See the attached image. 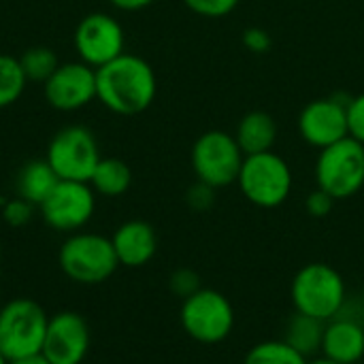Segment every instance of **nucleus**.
<instances>
[{"label":"nucleus","instance_id":"28","mask_svg":"<svg viewBox=\"0 0 364 364\" xmlns=\"http://www.w3.org/2000/svg\"><path fill=\"white\" fill-rule=\"evenodd\" d=\"M335 203L337 200L328 192H324V190L318 188V190H314V192L307 194V198H305V211L311 218H326L333 211Z\"/></svg>","mask_w":364,"mask_h":364},{"label":"nucleus","instance_id":"14","mask_svg":"<svg viewBox=\"0 0 364 364\" xmlns=\"http://www.w3.org/2000/svg\"><path fill=\"white\" fill-rule=\"evenodd\" d=\"M90 350V328L83 316L60 311L49 318L41 354L49 364H81Z\"/></svg>","mask_w":364,"mask_h":364},{"label":"nucleus","instance_id":"6","mask_svg":"<svg viewBox=\"0 0 364 364\" xmlns=\"http://www.w3.org/2000/svg\"><path fill=\"white\" fill-rule=\"evenodd\" d=\"M49 318L30 299H15L0 309V352L9 360L41 354Z\"/></svg>","mask_w":364,"mask_h":364},{"label":"nucleus","instance_id":"2","mask_svg":"<svg viewBox=\"0 0 364 364\" xmlns=\"http://www.w3.org/2000/svg\"><path fill=\"white\" fill-rule=\"evenodd\" d=\"M290 296L299 314L328 322L346 305L348 288L337 269L324 262H311L294 275Z\"/></svg>","mask_w":364,"mask_h":364},{"label":"nucleus","instance_id":"1","mask_svg":"<svg viewBox=\"0 0 364 364\" xmlns=\"http://www.w3.org/2000/svg\"><path fill=\"white\" fill-rule=\"evenodd\" d=\"M158 81L151 64L134 53H122L96 68V98L117 115H139L151 107Z\"/></svg>","mask_w":364,"mask_h":364},{"label":"nucleus","instance_id":"8","mask_svg":"<svg viewBox=\"0 0 364 364\" xmlns=\"http://www.w3.org/2000/svg\"><path fill=\"white\" fill-rule=\"evenodd\" d=\"M100 147L94 132L85 126H66L55 132L47 147V162L60 179L85 181L100 162Z\"/></svg>","mask_w":364,"mask_h":364},{"label":"nucleus","instance_id":"30","mask_svg":"<svg viewBox=\"0 0 364 364\" xmlns=\"http://www.w3.org/2000/svg\"><path fill=\"white\" fill-rule=\"evenodd\" d=\"M32 207L34 205H30L28 200L15 198V200L6 203V207H4V220L11 226H23L30 220V215H32Z\"/></svg>","mask_w":364,"mask_h":364},{"label":"nucleus","instance_id":"25","mask_svg":"<svg viewBox=\"0 0 364 364\" xmlns=\"http://www.w3.org/2000/svg\"><path fill=\"white\" fill-rule=\"evenodd\" d=\"M168 288L175 296L186 301L188 296H192L200 290V277L192 269H177L168 279Z\"/></svg>","mask_w":364,"mask_h":364},{"label":"nucleus","instance_id":"33","mask_svg":"<svg viewBox=\"0 0 364 364\" xmlns=\"http://www.w3.org/2000/svg\"><path fill=\"white\" fill-rule=\"evenodd\" d=\"M307 364H339V363H335V360H331V358H326V356H320V358H316V360H309Z\"/></svg>","mask_w":364,"mask_h":364},{"label":"nucleus","instance_id":"22","mask_svg":"<svg viewBox=\"0 0 364 364\" xmlns=\"http://www.w3.org/2000/svg\"><path fill=\"white\" fill-rule=\"evenodd\" d=\"M309 360L299 354L294 348H290L284 339L279 341H262L254 346L243 364H307Z\"/></svg>","mask_w":364,"mask_h":364},{"label":"nucleus","instance_id":"21","mask_svg":"<svg viewBox=\"0 0 364 364\" xmlns=\"http://www.w3.org/2000/svg\"><path fill=\"white\" fill-rule=\"evenodd\" d=\"M28 83L19 58L0 53V109L11 107L19 100Z\"/></svg>","mask_w":364,"mask_h":364},{"label":"nucleus","instance_id":"18","mask_svg":"<svg viewBox=\"0 0 364 364\" xmlns=\"http://www.w3.org/2000/svg\"><path fill=\"white\" fill-rule=\"evenodd\" d=\"M58 181H60V177L55 175V171L49 166L47 160H32V162L23 164L17 175L19 198L28 200L34 207H41L43 200L53 192Z\"/></svg>","mask_w":364,"mask_h":364},{"label":"nucleus","instance_id":"19","mask_svg":"<svg viewBox=\"0 0 364 364\" xmlns=\"http://www.w3.org/2000/svg\"><path fill=\"white\" fill-rule=\"evenodd\" d=\"M324 326H326V322L294 311L286 324L284 341L309 360V356H314L322 350Z\"/></svg>","mask_w":364,"mask_h":364},{"label":"nucleus","instance_id":"3","mask_svg":"<svg viewBox=\"0 0 364 364\" xmlns=\"http://www.w3.org/2000/svg\"><path fill=\"white\" fill-rule=\"evenodd\" d=\"M237 186L252 205L275 209L284 205L292 192V168L273 149L245 156Z\"/></svg>","mask_w":364,"mask_h":364},{"label":"nucleus","instance_id":"27","mask_svg":"<svg viewBox=\"0 0 364 364\" xmlns=\"http://www.w3.org/2000/svg\"><path fill=\"white\" fill-rule=\"evenodd\" d=\"M186 200H188L190 209H194V211H207L215 203V188L203 183V181H196L194 186H190V190L186 194Z\"/></svg>","mask_w":364,"mask_h":364},{"label":"nucleus","instance_id":"4","mask_svg":"<svg viewBox=\"0 0 364 364\" xmlns=\"http://www.w3.org/2000/svg\"><path fill=\"white\" fill-rule=\"evenodd\" d=\"M58 262L66 277L87 286L102 284L119 267L111 239L94 232H77L68 237L60 247Z\"/></svg>","mask_w":364,"mask_h":364},{"label":"nucleus","instance_id":"17","mask_svg":"<svg viewBox=\"0 0 364 364\" xmlns=\"http://www.w3.org/2000/svg\"><path fill=\"white\" fill-rule=\"evenodd\" d=\"M235 139L245 156L271 151L277 141V122L267 111H250L241 117Z\"/></svg>","mask_w":364,"mask_h":364},{"label":"nucleus","instance_id":"23","mask_svg":"<svg viewBox=\"0 0 364 364\" xmlns=\"http://www.w3.org/2000/svg\"><path fill=\"white\" fill-rule=\"evenodd\" d=\"M19 62L28 81H38V83H45L60 66L58 55L49 47H30L23 51Z\"/></svg>","mask_w":364,"mask_h":364},{"label":"nucleus","instance_id":"10","mask_svg":"<svg viewBox=\"0 0 364 364\" xmlns=\"http://www.w3.org/2000/svg\"><path fill=\"white\" fill-rule=\"evenodd\" d=\"M75 51L81 62L100 68L126 53V34L122 23L109 13L85 15L75 30Z\"/></svg>","mask_w":364,"mask_h":364},{"label":"nucleus","instance_id":"11","mask_svg":"<svg viewBox=\"0 0 364 364\" xmlns=\"http://www.w3.org/2000/svg\"><path fill=\"white\" fill-rule=\"evenodd\" d=\"M43 220L62 232H73L83 228L96 209V196L90 183L85 181H66L60 179L53 192L38 207Z\"/></svg>","mask_w":364,"mask_h":364},{"label":"nucleus","instance_id":"31","mask_svg":"<svg viewBox=\"0 0 364 364\" xmlns=\"http://www.w3.org/2000/svg\"><path fill=\"white\" fill-rule=\"evenodd\" d=\"M109 2L119 11H141V9H147L149 4H154L156 0H109Z\"/></svg>","mask_w":364,"mask_h":364},{"label":"nucleus","instance_id":"29","mask_svg":"<svg viewBox=\"0 0 364 364\" xmlns=\"http://www.w3.org/2000/svg\"><path fill=\"white\" fill-rule=\"evenodd\" d=\"M243 45L252 51V53H267L271 47H273V38L267 30L254 26V28H247L243 32Z\"/></svg>","mask_w":364,"mask_h":364},{"label":"nucleus","instance_id":"9","mask_svg":"<svg viewBox=\"0 0 364 364\" xmlns=\"http://www.w3.org/2000/svg\"><path fill=\"white\" fill-rule=\"evenodd\" d=\"M181 326L198 343H220L230 337L235 311L230 301L218 290L200 288L181 305Z\"/></svg>","mask_w":364,"mask_h":364},{"label":"nucleus","instance_id":"24","mask_svg":"<svg viewBox=\"0 0 364 364\" xmlns=\"http://www.w3.org/2000/svg\"><path fill=\"white\" fill-rule=\"evenodd\" d=\"M239 2L241 0H183V4L192 13H196L200 17H211V19L230 15L239 6Z\"/></svg>","mask_w":364,"mask_h":364},{"label":"nucleus","instance_id":"13","mask_svg":"<svg viewBox=\"0 0 364 364\" xmlns=\"http://www.w3.org/2000/svg\"><path fill=\"white\" fill-rule=\"evenodd\" d=\"M299 132L311 147L324 149L346 136L348 130V100L339 98H316L299 115Z\"/></svg>","mask_w":364,"mask_h":364},{"label":"nucleus","instance_id":"12","mask_svg":"<svg viewBox=\"0 0 364 364\" xmlns=\"http://www.w3.org/2000/svg\"><path fill=\"white\" fill-rule=\"evenodd\" d=\"M47 102L58 111H77L96 98V68L85 62L60 64L43 83Z\"/></svg>","mask_w":364,"mask_h":364},{"label":"nucleus","instance_id":"32","mask_svg":"<svg viewBox=\"0 0 364 364\" xmlns=\"http://www.w3.org/2000/svg\"><path fill=\"white\" fill-rule=\"evenodd\" d=\"M9 364H49V360L43 354H32V356H23L17 360H9Z\"/></svg>","mask_w":364,"mask_h":364},{"label":"nucleus","instance_id":"16","mask_svg":"<svg viewBox=\"0 0 364 364\" xmlns=\"http://www.w3.org/2000/svg\"><path fill=\"white\" fill-rule=\"evenodd\" d=\"M111 243H113L119 264L132 267V269L147 264L156 256V250H158L156 230L151 228V224L143 220L124 222L111 237Z\"/></svg>","mask_w":364,"mask_h":364},{"label":"nucleus","instance_id":"15","mask_svg":"<svg viewBox=\"0 0 364 364\" xmlns=\"http://www.w3.org/2000/svg\"><path fill=\"white\" fill-rule=\"evenodd\" d=\"M322 356L339 364H356L364 358V324L348 318L335 316L324 326Z\"/></svg>","mask_w":364,"mask_h":364},{"label":"nucleus","instance_id":"34","mask_svg":"<svg viewBox=\"0 0 364 364\" xmlns=\"http://www.w3.org/2000/svg\"><path fill=\"white\" fill-rule=\"evenodd\" d=\"M0 364H9V358H6V356H4L2 352H0Z\"/></svg>","mask_w":364,"mask_h":364},{"label":"nucleus","instance_id":"5","mask_svg":"<svg viewBox=\"0 0 364 364\" xmlns=\"http://www.w3.org/2000/svg\"><path fill=\"white\" fill-rule=\"evenodd\" d=\"M318 188L335 200L352 198L364 188V145L346 136L320 149L316 162Z\"/></svg>","mask_w":364,"mask_h":364},{"label":"nucleus","instance_id":"20","mask_svg":"<svg viewBox=\"0 0 364 364\" xmlns=\"http://www.w3.org/2000/svg\"><path fill=\"white\" fill-rule=\"evenodd\" d=\"M90 186L102 196H122L132 186V171L124 160L100 158L98 166L90 177Z\"/></svg>","mask_w":364,"mask_h":364},{"label":"nucleus","instance_id":"7","mask_svg":"<svg viewBox=\"0 0 364 364\" xmlns=\"http://www.w3.org/2000/svg\"><path fill=\"white\" fill-rule=\"evenodd\" d=\"M245 154L237 139L224 130L203 132L192 145V168L198 181L220 190L237 183Z\"/></svg>","mask_w":364,"mask_h":364},{"label":"nucleus","instance_id":"26","mask_svg":"<svg viewBox=\"0 0 364 364\" xmlns=\"http://www.w3.org/2000/svg\"><path fill=\"white\" fill-rule=\"evenodd\" d=\"M348 130L352 139L364 145V94L348 100Z\"/></svg>","mask_w":364,"mask_h":364}]
</instances>
